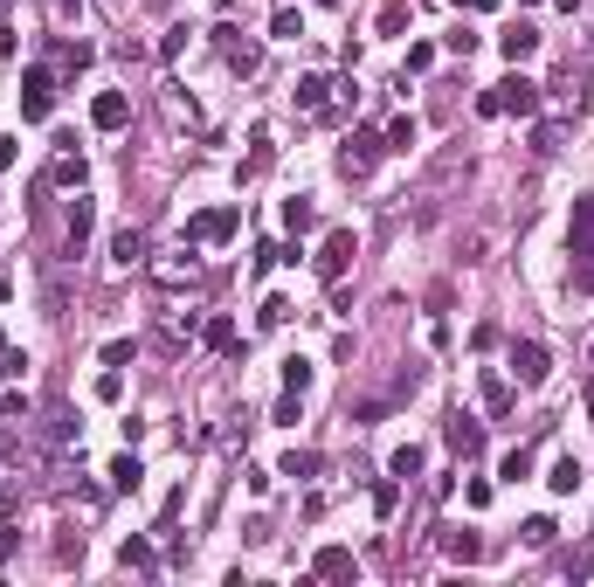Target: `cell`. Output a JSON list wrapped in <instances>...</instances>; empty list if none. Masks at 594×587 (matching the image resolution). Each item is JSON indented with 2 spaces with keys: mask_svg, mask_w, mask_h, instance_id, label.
I'll return each instance as SVG.
<instances>
[{
  "mask_svg": "<svg viewBox=\"0 0 594 587\" xmlns=\"http://www.w3.org/2000/svg\"><path fill=\"white\" fill-rule=\"evenodd\" d=\"M588 359H594V346H588Z\"/></svg>",
  "mask_w": 594,
  "mask_h": 587,
  "instance_id": "681fc988",
  "label": "cell"
},
{
  "mask_svg": "<svg viewBox=\"0 0 594 587\" xmlns=\"http://www.w3.org/2000/svg\"><path fill=\"white\" fill-rule=\"evenodd\" d=\"M132 353H139L132 339H111V346H104V367H132Z\"/></svg>",
  "mask_w": 594,
  "mask_h": 587,
  "instance_id": "74e56055",
  "label": "cell"
},
{
  "mask_svg": "<svg viewBox=\"0 0 594 587\" xmlns=\"http://www.w3.org/2000/svg\"><path fill=\"white\" fill-rule=\"evenodd\" d=\"M580 477H588V470H580L574 464V456H553V470H546V484H553V497H567V491H574V484Z\"/></svg>",
  "mask_w": 594,
  "mask_h": 587,
  "instance_id": "603a6c76",
  "label": "cell"
},
{
  "mask_svg": "<svg viewBox=\"0 0 594 587\" xmlns=\"http://www.w3.org/2000/svg\"><path fill=\"white\" fill-rule=\"evenodd\" d=\"M380 139H387V153H408V145L422 139V124H415V118H394L387 132H380Z\"/></svg>",
  "mask_w": 594,
  "mask_h": 587,
  "instance_id": "83f0119b",
  "label": "cell"
},
{
  "mask_svg": "<svg viewBox=\"0 0 594 587\" xmlns=\"http://www.w3.org/2000/svg\"><path fill=\"white\" fill-rule=\"evenodd\" d=\"M201 339H207V353H235V318H207Z\"/></svg>",
  "mask_w": 594,
  "mask_h": 587,
  "instance_id": "4316f807",
  "label": "cell"
},
{
  "mask_svg": "<svg viewBox=\"0 0 594 587\" xmlns=\"http://www.w3.org/2000/svg\"><path fill=\"white\" fill-rule=\"evenodd\" d=\"M0 415H21V422H28V415H35V401H28V394L15 387V394H0Z\"/></svg>",
  "mask_w": 594,
  "mask_h": 587,
  "instance_id": "8d00e7d4",
  "label": "cell"
},
{
  "mask_svg": "<svg viewBox=\"0 0 594 587\" xmlns=\"http://www.w3.org/2000/svg\"><path fill=\"white\" fill-rule=\"evenodd\" d=\"M442 553H450L456 567H477V560H484V532H442Z\"/></svg>",
  "mask_w": 594,
  "mask_h": 587,
  "instance_id": "e0dca14e",
  "label": "cell"
},
{
  "mask_svg": "<svg viewBox=\"0 0 594 587\" xmlns=\"http://www.w3.org/2000/svg\"><path fill=\"white\" fill-rule=\"evenodd\" d=\"M567 573H574V581H588V573H594V546H580V553H574V567H567Z\"/></svg>",
  "mask_w": 594,
  "mask_h": 587,
  "instance_id": "60d3db41",
  "label": "cell"
},
{
  "mask_svg": "<svg viewBox=\"0 0 594 587\" xmlns=\"http://www.w3.org/2000/svg\"><path fill=\"white\" fill-rule=\"evenodd\" d=\"M512 373H518V387H546L553 353H546L539 339H518V346H512Z\"/></svg>",
  "mask_w": 594,
  "mask_h": 587,
  "instance_id": "52a82bcc",
  "label": "cell"
},
{
  "mask_svg": "<svg viewBox=\"0 0 594 587\" xmlns=\"http://www.w3.org/2000/svg\"><path fill=\"white\" fill-rule=\"evenodd\" d=\"M118 560H125V567H139V573L159 567V560H153V539H125V546H118Z\"/></svg>",
  "mask_w": 594,
  "mask_h": 587,
  "instance_id": "f546056e",
  "label": "cell"
},
{
  "mask_svg": "<svg viewBox=\"0 0 594 587\" xmlns=\"http://www.w3.org/2000/svg\"><path fill=\"white\" fill-rule=\"evenodd\" d=\"M353 256H360V235H353V229H332L325 242H318L312 270H318V277H325V283H339L345 270H353Z\"/></svg>",
  "mask_w": 594,
  "mask_h": 587,
  "instance_id": "7a4b0ae2",
  "label": "cell"
},
{
  "mask_svg": "<svg viewBox=\"0 0 594 587\" xmlns=\"http://www.w3.org/2000/svg\"><path fill=\"white\" fill-rule=\"evenodd\" d=\"M588 422H594V373H588Z\"/></svg>",
  "mask_w": 594,
  "mask_h": 587,
  "instance_id": "ee69618b",
  "label": "cell"
},
{
  "mask_svg": "<svg viewBox=\"0 0 594 587\" xmlns=\"http://www.w3.org/2000/svg\"><path fill=\"white\" fill-rule=\"evenodd\" d=\"M477 394H484V415H512V380H504L498 367H484V380H477Z\"/></svg>",
  "mask_w": 594,
  "mask_h": 587,
  "instance_id": "9a60e30c",
  "label": "cell"
},
{
  "mask_svg": "<svg viewBox=\"0 0 594 587\" xmlns=\"http://www.w3.org/2000/svg\"><path fill=\"white\" fill-rule=\"evenodd\" d=\"M42 435H48V443H77V415H69V408H48V415H42Z\"/></svg>",
  "mask_w": 594,
  "mask_h": 587,
  "instance_id": "7402d4cb",
  "label": "cell"
},
{
  "mask_svg": "<svg viewBox=\"0 0 594 587\" xmlns=\"http://www.w3.org/2000/svg\"><path fill=\"white\" fill-rule=\"evenodd\" d=\"M228 235H242V208H201V215L187 221V242L194 249H207V242H228Z\"/></svg>",
  "mask_w": 594,
  "mask_h": 587,
  "instance_id": "3957f363",
  "label": "cell"
},
{
  "mask_svg": "<svg viewBox=\"0 0 594 587\" xmlns=\"http://www.w3.org/2000/svg\"><path fill=\"white\" fill-rule=\"evenodd\" d=\"M48 111H56V69H42V62H35V69H21V118L42 124Z\"/></svg>",
  "mask_w": 594,
  "mask_h": 587,
  "instance_id": "277c9868",
  "label": "cell"
},
{
  "mask_svg": "<svg viewBox=\"0 0 594 587\" xmlns=\"http://www.w3.org/2000/svg\"><path fill=\"white\" fill-rule=\"evenodd\" d=\"M90 124H97V132H125V124H132V97L125 91H97L90 97Z\"/></svg>",
  "mask_w": 594,
  "mask_h": 587,
  "instance_id": "9c48e42d",
  "label": "cell"
},
{
  "mask_svg": "<svg viewBox=\"0 0 594 587\" xmlns=\"http://www.w3.org/2000/svg\"><path fill=\"white\" fill-rule=\"evenodd\" d=\"M532 153H539V159L560 153V124H539V132H532Z\"/></svg>",
  "mask_w": 594,
  "mask_h": 587,
  "instance_id": "e575fe53",
  "label": "cell"
},
{
  "mask_svg": "<svg viewBox=\"0 0 594 587\" xmlns=\"http://www.w3.org/2000/svg\"><path fill=\"white\" fill-rule=\"evenodd\" d=\"M312 7H339V0H312Z\"/></svg>",
  "mask_w": 594,
  "mask_h": 587,
  "instance_id": "7dc6e473",
  "label": "cell"
},
{
  "mask_svg": "<svg viewBox=\"0 0 594 587\" xmlns=\"http://www.w3.org/2000/svg\"><path fill=\"white\" fill-rule=\"evenodd\" d=\"M463 505H470V511H484V505H491V484H484V477H470V484H463Z\"/></svg>",
  "mask_w": 594,
  "mask_h": 587,
  "instance_id": "f35d334b",
  "label": "cell"
},
{
  "mask_svg": "<svg viewBox=\"0 0 594 587\" xmlns=\"http://www.w3.org/2000/svg\"><path fill=\"white\" fill-rule=\"evenodd\" d=\"M312 359H283V387H291V394H304V387H312Z\"/></svg>",
  "mask_w": 594,
  "mask_h": 587,
  "instance_id": "1f68e13d",
  "label": "cell"
},
{
  "mask_svg": "<svg viewBox=\"0 0 594 587\" xmlns=\"http://www.w3.org/2000/svg\"><path fill=\"white\" fill-rule=\"evenodd\" d=\"M553 532H560L553 518H525V546H553Z\"/></svg>",
  "mask_w": 594,
  "mask_h": 587,
  "instance_id": "d590c367",
  "label": "cell"
},
{
  "mask_svg": "<svg viewBox=\"0 0 594 587\" xmlns=\"http://www.w3.org/2000/svg\"><path fill=\"white\" fill-rule=\"evenodd\" d=\"M332 91H339V83H332V77H297V111H312V118H318V111H325L332 104Z\"/></svg>",
  "mask_w": 594,
  "mask_h": 587,
  "instance_id": "2e32d148",
  "label": "cell"
},
{
  "mask_svg": "<svg viewBox=\"0 0 594 587\" xmlns=\"http://www.w3.org/2000/svg\"><path fill=\"white\" fill-rule=\"evenodd\" d=\"M429 62H436V48H429V42H415V48H408V77H422Z\"/></svg>",
  "mask_w": 594,
  "mask_h": 587,
  "instance_id": "ab89813d",
  "label": "cell"
},
{
  "mask_svg": "<svg viewBox=\"0 0 594 587\" xmlns=\"http://www.w3.org/2000/svg\"><path fill=\"white\" fill-rule=\"evenodd\" d=\"M518 7H532V0H518Z\"/></svg>",
  "mask_w": 594,
  "mask_h": 587,
  "instance_id": "c3c4849f",
  "label": "cell"
},
{
  "mask_svg": "<svg viewBox=\"0 0 594 587\" xmlns=\"http://www.w3.org/2000/svg\"><path fill=\"white\" fill-rule=\"evenodd\" d=\"M283 229H291V235L318 229V201H312V194H291V201H283Z\"/></svg>",
  "mask_w": 594,
  "mask_h": 587,
  "instance_id": "ac0fdd59",
  "label": "cell"
},
{
  "mask_svg": "<svg viewBox=\"0 0 594 587\" xmlns=\"http://www.w3.org/2000/svg\"><path fill=\"white\" fill-rule=\"evenodd\" d=\"M498 477H504V484H525V477H532V443L504 449V464H498Z\"/></svg>",
  "mask_w": 594,
  "mask_h": 587,
  "instance_id": "cb8c5ba5",
  "label": "cell"
},
{
  "mask_svg": "<svg viewBox=\"0 0 594 587\" xmlns=\"http://www.w3.org/2000/svg\"><path fill=\"white\" fill-rule=\"evenodd\" d=\"M77 7H83V0H63V15H77Z\"/></svg>",
  "mask_w": 594,
  "mask_h": 587,
  "instance_id": "bcb514c9",
  "label": "cell"
},
{
  "mask_svg": "<svg viewBox=\"0 0 594 587\" xmlns=\"http://www.w3.org/2000/svg\"><path fill=\"white\" fill-rule=\"evenodd\" d=\"M408 28V0H380V35H401Z\"/></svg>",
  "mask_w": 594,
  "mask_h": 587,
  "instance_id": "d6a6232c",
  "label": "cell"
},
{
  "mask_svg": "<svg viewBox=\"0 0 594 587\" xmlns=\"http://www.w3.org/2000/svg\"><path fill=\"white\" fill-rule=\"evenodd\" d=\"M270 35H277V42H297V35H304V15H297V7H277V15H270Z\"/></svg>",
  "mask_w": 594,
  "mask_h": 587,
  "instance_id": "f1b7e54d",
  "label": "cell"
},
{
  "mask_svg": "<svg viewBox=\"0 0 594 587\" xmlns=\"http://www.w3.org/2000/svg\"><path fill=\"white\" fill-rule=\"evenodd\" d=\"M318 470H325V456H318V449H291V456L277 464V477H297V484H304V477H318Z\"/></svg>",
  "mask_w": 594,
  "mask_h": 587,
  "instance_id": "d6986e66",
  "label": "cell"
},
{
  "mask_svg": "<svg viewBox=\"0 0 594 587\" xmlns=\"http://www.w3.org/2000/svg\"><path fill=\"white\" fill-rule=\"evenodd\" d=\"M442 443H450L456 456H463V464H470V456H484V422H477V415H463V408H456V415L442 422Z\"/></svg>",
  "mask_w": 594,
  "mask_h": 587,
  "instance_id": "ba28073f",
  "label": "cell"
},
{
  "mask_svg": "<svg viewBox=\"0 0 594 587\" xmlns=\"http://www.w3.org/2000/svg\"><path fill=\"white\" fill-rule=\"evenodd\" d=\"M90 394H97V401H118V394H125V373H118V367H104V373H97V387H90Z\"/></svg>",
  "mask_w": 594,
  "mask_h": 587,
  "instance_id": "836d02e7",
  "label": "cell"
},
{
  "mask_svg": "<svg viewBox=\"0 0 594 587\" xmlns=\"http://www.w3.org/2000/svg\"><path fill=\"white\" fill-rule=\"evenodd\" d=\"M15 159H21V145H15V139H0V173L15 166Z\"/></svg>",
  "mask_w": 594,
  "mask_h": 587,
  "instance_id": "b9f144b4",
  "label": "cell"
},
{
  "mask_svg": "<svg viewBox=\"0 0 594 587\" xmlns=\"http://www.w3.org/2000/svg\"><path fill=\"white\" fill-rule=\"evenodd\" d=\"M498 56L512 62V69H518V62H532V56H539V28H532V21H512V28L498 35Z\"/></svg>",
  "mask_w": 594,
  "mask_h": 587,
  "instance_id": "8fae6325",
  "label": "cell"
},
{
  "mask_svg": "<svg viewBox=\"0 0 594 587\" xmlns=\"http://www.w3.org/2000/svg\"><path fill=\"white\" fill-rule=\"evenodd\" d=\"M553 7H560V15H580V0H553Z\"/></svg>",
  "mask_w": 594,
  "mask_h": 587,
  "instance_id": "7bdbcfd3",
  "label": "cell"
},
{
  "mask_svg": "<svg viewBox=\"0 0 594 587\" xmlns=\"http://www.w3.org/2000/svg\"><path fill=\"white\" fill-rule=\"evenodd\" d=\"M422 464H429V456H422V449H415V443H401V449H394V456H387V477H422Z\"/></svg>",
  "mask_w": 594,
  "mask_h": 587,
  "instance_id": "44dd1931",
  "label": "cell"
},
{
  "mask_svg": "<svg viewBox=\"0 0 594 587\" xmlns=\"http://www.w3.org/2000/svg\"><path fill=\"white\" fill-rule=\"evenodd\" d=\"M567 283L574 297H594V194H580L567 221Z\"/></svg>",
  "mask_w": 594,
  "mask_h": 587,
  "instance_id": "6da1fadb",
  "label": "cell"
},
{
  "mask_svg": "<svg viewBox=\"0 0 594 587\" xmlns=\"http://www.w3.org/2000/svg\"><path fill=\"white\" fill-rule=\"evenodd\" d=\"M104 477H111V491H139V477H145V470H139V456H111V470H104Z\"/></svg>",
  "mask_w": 594,
  "mask_h": 587,
  "instance_id": "d4e9b609",
  "label": "cell"
},
{
  "mask_svg": "<svg viewBox=\"0 0 594 587\" xmlns=\"http://www.w3.org/2000/svg\"><path fill=\"white\" fill-rule=\"evenodd\" d=\"M401 511V477H374V518H394Z\"/></svg>",
  "mask_w": 594,
  "mask_h": 587,
  "instance_id": "484cf974",
  "label": "cell"
},
{
  "mask_svg": "<svg viewBox=\"0 0 594 587\" xmlns=\"http://www.w3.org/2000/svg\"><path fill=\"white\" fill-rule=\"evenodd\" d=\"M256 318L277 332V325H291V318H297V304H291V297H263V311H256Z\"/></svg>",
  "mask_w": 594,
  "mask_h": 587,
  "instance_id": "4dcf8cb0",
  "label": "cell"
},
{
  "mask_svg": "<svg viewBox=\"0 0 594 587\" xmlns=\"http://www.w3.org/2000/svg\"><path fill=\"white\" fill-rule=\"evenodd\" d=\"M312 573H318V581H353V573H360V560L345 553V546H318Z\"/></svg>",
  "mask_w": 594,
  "mask_h": 587,
  "instance_id": "4fadbf2b",
  "label": "cell"
},
{
  "mask_svg": "<svg viewBox=\"0 0 594 587\" xmlns=\"http://www.w3.org/2000/svg\"><path fill=\"white\" fill-rule=\"evenodd\" d=\"M83 153H77V139H56V159H48V187H83Z\"/></svg>",
  "mask_w": 594,
  "mask_h": 587,
  "instance_id": "30bf717a",
  "label": "cell"
},
{
  "mask_svg": "<svg viewBox=\"0 0 594 587\" xmlns=\"http://www.w3.org/2000/svg\"><path fill=\"white\" fill-rule=\"evenodd\" d=\"M111 263H118V270H139V263H145V229H118V235H111Z\"/></svg>",
  "mask_w": 594,
  "mask_h": 587,
  "instance_id": "5bb4252c",
  "label": "cell"
},
{
  "mask_svg": "<svg viewBox=\"0 0 594 587\" xmlns=\"http://www.w3.org/2000/svg\"><path fill=\"white\" fill-rule=\"evenodd\" d=\"M470 7H484V15H491V7H504V0H470Z\"/></svg>",
  "mask_w": 594,
  "mask_h": 587,
  "instance_id": "f6af8a7d",
  "label": "cell"
},
{
  "mask_svg": "<svg viewBox=\"0 0 594 587\" xmlns=\"http://www.w3.org/2000/svg\"><path fill=\"white\" fill-rule=\"evenodd\" d=\"M380 153H387V139H380V132H345V145H339V173H345V180H366Z\"/></svg>",
  "mask_w": 594,
  "mask_h": 587,
  "instance_id": "5b68a950",
  "label": "cell"
},
{
  "mask_svg": "<svg viewBox=\"0 0 594 587\" xmlns=\"http://www.w3.org/2000/svg\"><path fill=\"white\" fill-rule=\"evenodd\" d=\"M498 104L512 111V118H532V111H539V83H532V77H518V69H512V77L498 83Z\"/></svg>",
  "mask_w": 594,
  "mask_h": 587,
  "instance_id": "7c38bea8",
  "label": "cell"
},
{
  "mask_svg": "<svg viewBox=\"0 0 594 587\" xmlns=\"http://www.w3.org/2000/svg\"><path fill=\"white\" fill-rule=\"evenodd\" d=\"M215 48H221V62H228V69H242V77H256V69H263V48L242 42V28H235V21H215Z\"/></svg>",
  "mask_w": 594,
  "mask_h": 587,
  "instance_id": "8992f818",
  "label": "cell"
},
{
  "mask_svg": "<svg viewBox=\"0 0 594 587\" xmlns=\"http://www.w3.org/2000/svg\"><path fill=\"white\" fill-rule=\"evenodd\" d=\"M90 221H97V208H90V201L77 194V201H69V215H63V235H69V249H83V235H90Z\"/></svg>",
  "mask_w": 594,
  "mask_h": 587,
  "instance_id": "ffe728a7",
  "label": "cell"
}]
</instances>
